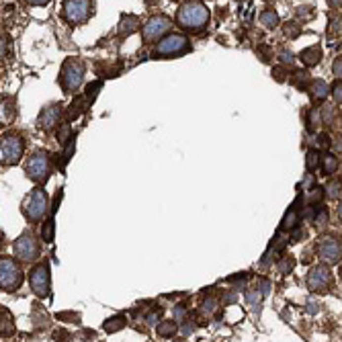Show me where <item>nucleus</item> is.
Listing matches in <instances>:
<instances>
[{
  "instance_id": "obj_17",
  "label": "nucleus",
  "mask_w": 342,
  "mask_h": 342,
  "mask_svg": "<svg viewBox=\"0 0 342 342\" xmlns=\"http://www.w3.org/2000/svg\"><path fill=\"white\" fill-rule=\"evenodd\" d=\"M142 27L140 19L135 15H123L121 21H119V35L121 37H129L131 33H135Z\"/></svg>"
},
{
  "instance_id": "obj_19",
  "label": "nucleus",
  "mask_w": 342,
  "mask_h": 342,
  "mask_svg": "<svg viewBox=\"0 0 342 342\" xmlns=\"http://www.w3.org/2000/svg\"><path fill=\"white\" fill-rule=\"evenodd\" d=\"M309 92H311V99L316 101V103H322L326 97H328V92H330V88H328V84L324 80H313L311 84H309Z\"/></svg>"
},
{
  "instance_id": "obj_44",
  "label": "nucleus",
  "mask_w": 342,
  "mask_h": 342,
  "mask_svg": "<svg viewBox=\"0 0 342 342\" xmlns=\"http://www.w3.org/2000/svg\"><path fill=\"white\" fill-rule=\"evenodd\" d=\"M332 70H334V76L340 78V74H342V62H340V58L334 62V68H332Z\"/></svg>"
},
{
  "instance_id": "obj_30",
  "label": "nucleus",
  "mask_w": 342,
  "mask_h": 342,
  "mask_svg": "<svg viewBox=\"0 0 342 342\" xmlns=\"http://www.w3.org/2000/svg\"><path fill=\"white\" fill-rule=\"evenodd\" d=\"M263 297H265V295H263L261 291H248V293H246V304L252 305V307H256L258 304H261Z\"/></svg>"
},
{
  "instance_id": "obj_22",
  "label": "nucleus",
  "mask_w": 342,
  "mask_h": 342,
  "mask_svg": "<svg viewBox=\"0 0 342 342\" xmlns=\"http://www.w3.org/2000/svg\"><path fill=\"white\" fill-rule=\"evenodd\" d=\"M176 330H179V326H176V320H166V322L158 324V336H162V338L174 336Z\"/></svg>"
},
{
  "instance_id": "obj_3",
  "label": "nucleus",
  "mask_w": 342,
  "mask_h": 342,
  "mask_svg": "<svg viewBox=\"0 0 342 342\" xmlns=\"http://www.w3.org/2000/svg\"><path fill=\"white\" fill-rule=\"evenodd\" d=\"M94 12L92 0H64L62 17L70 25H84Z\"/></svg>"
},
{
  "instance_id": "obj_13",
  "label": "nucleus",
  "mask_w": 342,
  "mask_h": 342,
  "mask_svg": "<svg viewBox=\"0 0 342 342\" xmlns=\"http://www.w3.org/2000/svg\"><path fill=\"white\" fill-rule=\"evenodd\" d=\"M320 258L324 263L328 265H334L340 261V242L332 236H328V238H322L320 240Z\"/></svg>"
},
{
  "instance_id": "obj_35",
  "label": "nucleus",
  "mask_w": 342,
  "mask_h": 342,
  "mask_svg": "<svg viewBox=\"0 0 342 342\" xmlns=\"http://www.w3.org/2000/svg\"><path fill=\"white\" fill-rule=\"evenodd\" d=\"M313 224H316V226H326L328 224V211L326 209H318L316 215H313Z\"/></svg>"
},
{
  "instance_id": "obj_15",
  "label": "nucleus",
  "mask_w": 342,
  "mask_h": 342,
  "mask_svg": "<svg viewBox=\"0 0 342 342\" xmlns=\"http://www.w3.org/2000/svg\"><path fill=\"white\" fill-rule=\"evenodd\" d=\"M17 117V105L15 99H4L0 101V123L2 125H10Z\"/></svg>"
},
{
  "instance_id": "obj_43",
  "label": "nucleus",
  "mask_w": 342,
  "mask_h": 342,
  "mask_svg": "<svg viewBox=\"0 0 342 342\" xmlns=\"http://www.w3.org/2000/svg\"><path fill=\"white\" fill-rule=\"evenodd\" d=\"M25 2L31 6H45V4H49V0H25Z\"/></svg>"
},
{
  "instance_id": "obj_51",
  "label": "nucleus",
  "mask_w": 342,
  "mask_h": 342,
  "mask_svg": "<svg viewBox=\"0 0 342 342\" xmlns=\"http://www.w3.org/2000/svg\"><path fill=\"white\" fill-rule=\"evenodd\" d=\"M4 246H6V238H4V234H2V231H0V250H2Z\"/></svg>"
},
{
  "instance_id": "obj_28",
  "label": "nucleus",
  "mask_w": 342,
  "mask_h": 342,
  "mask_svg": "<svg viewBox=\"0 0 342 342\" xmlns=\"http://www.w3.org/2000/svg\"><path fill=\"white\" fill-rule=\"evenodd\" d=\"M41 238H43V242H53V222H45L43 228H41Z\"/></svg>"
},
{
  "instance_id": "obj_16",
  "label": "nucleus",
  "mask_w": 342,
  "mask_h": 342,
  "mask_svg": "<svg viewBox=\"0 0 342 342\" xmlns=\"http://www.w3.org/2000/svg\"><path fill=\"white\" fill-rule=\"evenodd\" d=\"M15 334V318L6 307H0V338H8Z\"/></svg>"
},
{
  "instance_id": "obj_14",
  "label": "nucleus",
  "mask_w": 342,
  "mask_h": 342,
  "mask_svg": "<svg viewBox=\"0 0 342 342\" xmlns=\"http://www.w3.org/2000/svg\"><path fill=\"white\" fill-rule=\"evenodd\" d=\"M62 113H64V111H62V107L51 105V107H47V109H43V111H41L37 125H39L41 129H45V131H51L53 127H58V125H60Z\"/></svg>"
},
{
  "instance_id": "obj_4",
  "label": "nucleus",
  "mask_w": 342,
  "mask_h": 342,
  "mask_svg": "<svg viewBox=\"0 0 342 342\" xmlns=\"http://www.w3.org/2000/svg\"><path fill=\"white\" fill-rule=\"evenodd\" d=\"M23 213L29 222H41L47 213V193L41 187H35L23 201Z\"/></svg>"
},
{
  "instance_id": "obj_45",
  "label": "nucleus",
  "mask_w": 342,
  "mask_h": 342,
  "mask_svg": "<svg viewBox=\"0 0 342 342\" xmlns=\"http://www.w3.org/2000/svg\"><path fill=\"white\" fill-rule=\"evenodd\" d=\"M185 313H187L185 307H176V311H174V320H176V322L183 320V318H185Z\"/></svg>"
},
{
  "instance_id": "obj_24",
  "label": "nucleus",
  "mask_w": 342,
  "mask_h": 342,
  "mask_svg": "<svg viewBox=\"0 0 342 342\" xmlns=\"http://www.w3.org/2000/svg\"><path fill=\"white\" fill-rule=\"evenodd\" d=\"M320 162H322V168H324L326 174H334L338 170V164H340L338 158L332 156V154H326L324 158H320Z\"/></svg>"
},
{
  "instance_id": "obj_37",
  "label": "nucleus",
  "mask_w": 342,
  "mask_h": 342,
  "mask_svg": "<svg viewBox=\"0 0 342 342\" xmlns=\"http://www.w3.org/2000/svg\"><path fill=\"white\" fill-rule=\"evenodd\" d=\"M330 35H332V37L340 35V15H332V21H330Z\"/></svg>"
},
{
  "instance_id": "obj_53",
  "label": "nucleus",
  "mask_w": 342,
  "mask_h": 342,
  "mask_svg": "<svg viewBox=\"0 0 342 342\" xmlns=\"http://www.w3.org/2000/svg\"><path fill=\"white\" fill-rule=\"evenodd\" d=\"M176 2H179V0H176Z\"/></svg>"
},
{
  "instance_id": "obj_12",
  "label": "nucleus",
  "mask_w": 342,
  "mask_h": 342,
  "mask_svg": "<svg viewBox=\"0 0 342 342\" xmlns=\"http://www.w3.org/2000/svg\"><path fill=\"white\" fill-rule=\"evenodd\" d=\"M15 256L23 263H33L39 258V244L33 234H23L15 242Z\"/></svg>"
},
{
  "instance_id": "obj_25",
  "label": "nucleus",
  "mask_w": 342,
  "mask_h": 342,
  "mask_svg": "<svg viewBox=\"0 0 342 342\" xmlns=\"http://www.w3.org/2000/svg\"><path fill=\"white\" fill-rule=\"evenodd\" d=\"M291 82H293L297 88L305 90V88L309 86V72H307V70H297V72L291 76Z\"/></svg>"
},
{
  "instance_id": "obj_2",
  "label": "nucleus",
  "mask_w": 342,
  "mask_h": 342,
  "mask_svg": "<svg viewBox=\"0 0 342 342\" xmlns=\"http://www.w3.org/2000/svg\"><path fill=\"white\" fill-rule=\"evenodd\" d=\"M23 283V268L10 256H0V289L2 291H17Z\"/></svg>"
},
{
  "instance_id": "obj_23",
  "label": "nucleus",
  "mask_w": 342,
  "mask_h": 342,
  "mask_svg": "<svg viewBox=\"0 0 342 342\" xmlns=\"http://www.w3.org/2000/svg\"><path fill=\"white\" fill-rule=\"evenodd\" d=\"M125 324H127V320L123 318V316H115V318H111V320L105 322V330H107L109 334H115V332L123 330V328H125Z\"/></svg>"
},
{
  "instance_id": "obj_31",
  "label": "nucleus",
  "mask_w": 342,
  "mask_h": 342,
  "mask_svg": "<svg viewBox=\"0 0 342 342\" xmlns=\"http://www.w3.org/2000/svg\"><path fill=\"white\" fill-rule=\"evenodd\" d=\"M293 266H295V261H293V258H291V256H285L283 261L279 263V272H283V275H285V272H291Z\"/></svg>"
},
{
  "instance_id": "obj_36",
  "label": "nucleus",
  "mask_w": 342,
  "mask_h": 342,
  "mask_svg": "<svg viewBox=\"0 0 342 342\" xmlns=\"http://www.w3.org/2000/svg\"><path fill=\"white\" fill-rule=\"evenodd\" d=\"M99 88H101V82H94V84H88V86H86V94H84V97H86L88 101H94V99H97Z\"/></svg>"
},
{
  "instance_id": "obj_54",
  "label": "nucleus",
  "mask_w": 342,
  "mask_h": 342,
  "mask_svg": "<svg viewBox=\"0 0 342 342\" xmlns=\"http://www.w3.org/2000/svg\"><path fill=\"white\" fill-rule=\"evenodd\" d=\"M266 2H268V0H266Z\"/></svg>"
},
{
  "instance_id": "obj_34",
  "label": "nucleus",
  "mask_w": 342,
  "mask_h": 342,
  "mask_svg": "<svg viewBox=\"0 0 342 342\" xmlns=\"http://www.w3.org/2000/svg\"><path fill=\"white\" fill-rule=\"evenodd\" d=\"M328 197L330 199H338L340 197V181H332L328 185Z\"/></svg>"
},
{
  "instance_id": "obj_32",
  "label": "nucleus",
  "mask_w": 342,
  "mask_h": 342,
  "mask_svg": "<svg viewBox=\"0 0 342 342\" xmlns=\"http://www.w3.org/2000/svg\"><path fill=\"white\" fill-rule=\"evenodd\" d=\"M295 226H297V209H291L289 213H287V217H285L283 228L287 229V228H295Z\"/></svg>"
},
{
  "instance_id": "obj_29",
  "label": "nucleus",
  "mask_w": 342,
  "mask_h": 342,
  "mask_svg": "<svg viewBox=\"0 0 342 342\" xmlns=\"http://www.w3.org/2000/svg\"><path fill=\"white\" fill-rule=\"evenodd\" d=\"M217 309H220V302H217L215 297H207L203 302V311L205 313H215Z\"/></svg>"
},
{
  "instance_id": "obj_11",
  "label": "nucleus",
  "mask_w": 342,
  "mask_h": 342,
  "mask_svg": "<svg viewBox=\"0 0 342 342\" xmlns=\"http://www.w3.org/2000/svg\"><path fill=\"white\" fill-rule=\"evenodd\" d=\"M25 152V144L19 135H4L0 142V156L6 164H19Z\"/></svg>"
},
{
  "instance_id": "obj_8",
  "label": "nucleus",
  "mask_w": 342,
  "mask_h": 342,
  "mask_svg": "<svg viewBox=\"0 0 342 342\" xmlns=\"http://www.w3.org/2000/svg\"><path fill=\"white\" fill-rule=\"evenodd\" d=\"M170 29H172V21L168 17H164V15H156L144 25L142 37H144L146 43H152V41L162 39Z\"/></svg>"
},
{
  "instance_id": "obj_21",
  "label": "nucleus",
  "mask_w": 342,
  "mask_h": 342,
  "mask_svg": "<svg viewBox=\"0 0 342 342\" xmlns=\"http://www.w3.org/2000/svg\"><path fill=\"white\" fill-rule=\"evenodd\" d=\"M88 99L86 97H76V101L70 105V111H68V115H70V119H74V117H78V115H82L86 111V107H88Z\"/></svg>"
},
{
  "instance_id": "obj_50",
  "label": "nucleus",
  "mask_w": 342,
  "mask_h": 342,
  "mask_svg": "<svg viewBox=\"0 0 342 342\" xmlns=\"http://www.w3.org/2000/svg\"><path fill=\"white\" fill-rule=\"evenodd\" d=\"M328 2H330V6H332L334 10H338V8H340V0H328Z\"/></svg>"
},
{
  "instance_id": "obj_7",
  "label": "nucleus",
  "mask_w": 342,
  "mask_h": 342,
  "mask_svg": "<svg viewBox=\"0 0 342 342\" xmlns=\"http://www.w3.org/2000/svg\"><path fill=\"white\" fill-rule=\"evenodd\" d=\"M189 51V39L181 33H170L158 41V47L154 56L158 58H170V56H181V53Z\"/></svg>"
},
{
  "instance_id": "obj_20",
  "label": "nucleus",
  "mask_w": 342,
  "mask_h": 342,
  "mask_svg": "<svg viewBox=\"0 0 342 342\" xmlns=\"http://www.w3.org/2000/svg\"><path fill=\"white\" fill-rule=\"evenodd\" d=\"M261 25L265 27V29H275V27L279 25V15L272 8H265L263 15H261Z\"/></svg>"
},
{
  "instance_id": "obj_38",
  "label": "nucleus",
  "mask_w": 342,
  "mask_h": 342,
  "mask_svg": "<svg viewBox=\"0 0 342 342\" xmlns=\"http://www.w3.org/2000/svg\"><path fill=\"white\" fill-rule=\"evenodd\" d=\"M272 76H275L277 82H285V78H287V68H285V66L272 68Z\"/></svg>"
},
{
  "instance_id": "obj_18",
  "label": "nucleus",
  "mask_w": 342,
  "mask_h": 342,
  "mask_svg": "<svg viewBox=\"0 0 342 342\" xmlns=\"http://www.w3.org/2000/svg\"><path fill=\"white\" fill-rule=\"evenodd\" d=\"M299 60H302V64L307 66V68L318 66L320 60H322V47L320 45H311V47L304 49L302 53H299Z\"/></svg>"
},
{
  "instance_id": "obj_1",
  "label": "nucleus",
  "mask_w": 342,
  "mask_h": 342,
  "mask_svg": "<svg viewBox=\"0 0 342 342\" xmlns=\"http://www.w3.org/2000/svg\"><path fill=\"white\" fill-rule=\"evenodd\" d=\"M176 23H179L183 29H187V31H201L209 23V10H207V6H205L203 2L189 0V2H185L179 8Z\"/></svg>"
},
{
  "instance_id": "obj_9",
  "label": "nucleus",
  "mask_w": 342,
  "mask_h": 342,
  "mask_svg": "<svg viewBox=\"0 0 342 342\" xmlns=\"http://www.w3.org/2000/svg\"><path fill=\"white\" fill-rule=\"evenodd\" d=\"M29 285H31V291L37 297H47L49 295V287H51V277H49V265L47 263H41L37 265L31 275H29Z\"/></svg>"
},
{
  "instance_id": "obj_40",
  "label": "nucleus",
  "mask_w": 342,
  "mask_h": 342,
  "mask_svg": "<svg viewBox=\"0 0 342 342\" xmlns=\"http://www.w3.org/2000/svg\"><path fill=\"white\" fill-rule=\"evenodd\" d=\"M318 146L324 148V150H328V148H330V138H328L326 133H320L318 135Z\"/></svg>"
},
{
  "instance_id": "obj_42",
  "label": "nucleus",
  "mask_w": 342,
  "mask_h": 342,
  "mask_svg": "<svg viewBox=\"0 0 342 342\" xmlns=\"http://www.w3.org/2000/svg\"><path fill=\"white\" fill-rule=\"evenodd\" d=\"M160 313H162V309H156V311H152V313H148V318H146V320H148L150 324H156L158 318H160Z\"/></svg>"
},
{
  "instance_id": "obj_52",
  "label": "nucleus",
  "mask_w": 342,
  "mask_h": 342,
  "mask_svg": "<svg viewBox=\"0 0 342 342\" xmlns=\"http://www.w3.org/2000/svg\"><path fill=\"white\" fill-rule=\"evenodd\" d=\"M307 305H309V307H307V311H309V313H316V311H318V307H316L318 304H307Z\"/></svg>"
},
{
  "instance_id": "obj_6",
  "label": "nucleus",
  "mask_w": 342,
  "mask_h": 342,
  "mask_svg": "<svg viewBox=\"0 0 342 342\" xmlns=\"http://www.w3.org/2000/svg\"><path fill=\"white\" fill-rule=\"evenodd\" d=\"M49 170H51V162L43 150L33 152L25 164V174L29 176L33 183H45L47 176H49Z\"/></svg>"
},
{
  "instance_id": "obj_39",
  "label": "nucleus",
  "mask_w": 342,
  "mask_h": 342,
  "mask_svg": "<svg viewBox=\"0 0 342 342\" xmlns=\"http://www.w3.org/2000/svg\"><path fill=\"white\" fill-rule=\"evenodd\" d=\"M340 92H342V86H340V78H338V80L334 82V88H332V94H334V101H336L338 105H340V101H342V94H340Z\"/></svg>"
},
{
  "instance_id": "obj_33",
  "label": "nucleus",
  "mask_w": 342,
  "mask_h": 342,
  "mask_svg": "<svg viewBox=\"0 0 342 342\" xmlns=\"http://www.w3.org/2000/svg\"><path fill=\"white\" fill-rule=\"evenodd\" d=\"M313 15H316V12H313V6H299L297 8V17L299 19L309 21V19H313Z\"/></svg>"
},
{
  "instance_id": "obj_47",
  "label": "nucleus",
  "mask_w": 342,
  "mask_h": 342,
  "mask_svg": "<svg viewBox=\"0 0 342 342\" xmlns=\"http://www.w3.org/2000/svg\"><path fill=\"white\" fill-rule=\"evenodd\" d=\"M322 195H324V193H322V190H320V189H313V193L309 195V201H318V199H320Z\"/></svg>"
},
{
  "instance_id": "obj_10",
  "label": "nucleus",
  "mask_w": 342,
  "mask_h": 342,
  "mask_svg": "<svg viewBox=\"0 0 342 342\" xmlns=\"http://www.w3.org/2000/svg\"><path fill=\"white\" fill-rule=\"evenodd\" d=\"M332 281L334 279H332L330 268L324 266V265L313 266L307 275V287H309L311 293H328V289L332 287Z\"/></svg>"
},
{
  "instance_id": "obj_46",
  "label": "nucleus",
  "mask_w": 342,
  "mask_h": 342,
  "mask_svg": "<svg viewBox=\"0 0 342 342\" xmlns=\"http://www.w3.org/2000/svg\"><path fill=\"white\" fill-rule=\"evenodd\" d=\"M281 60H283L285 64H291V62H293V53H291V51H289V53L283 51V53H281Z\"/></svg>"
},
{
  "instance_id": "obj_26",
  "label": "nucleus",
  "mask_w": 342,
  "mask_h": 342,
  "mask_svg": "<svg viewBox=\"0 0 342 342\" xmlns=\"http://www.w3.org/2000/svg\"><path fill=\"white\" fill-rule=\"evenodd\" d=\"M283 33H285V37L287 39H297L299 35H302V27H299V23H295V21H287L285 25H283Z\"/></svg>"
},
{
  "instance_id": "obj_41",
  "label": "nucleus",
  "mask_w": 342,
  "mask_h": 342,
  "mask_svg": "<svg viewBox=\"0 0 342 342\" xmlns=\"http://www.w3.org/2000/svg\"><path fill=\"white\" fill-rule=\"evenodd\" d=\"M68 135H70V125H64L62 133H58V140H60L62 144H66V140H68Z\"/></svg>"
},
{
  "instance_id": "obj_5",
  "label": "nucleus",
  "mask_w": 342,
  "mask_h": 342,
  "mask_svg": "<svg viewBox=\"0 0 342 342\" xmlns=\"http://www.w3.org/2000/svg\"><path fill=\"white\" fill-rule=\"evenodd\" d=\"M60 80H62V88L66 92H74L80 88L82 80H84V64L78 58H68L62 66L60 72Z\"/></svg>"
},
{
  "instance_id": "obj_48",
  "label": "nucleus",
  "mask_w": 342,
  "mask_h": 342,
  "mask_svg": "<svg viewBox=\"0 0 342 342\" xmlns=\"http://www.w3.org/2000/svg\"><path fill=\"white\" fill-rule=\"evenodd\" d=\"M234 302H236V293H228L224 299V304H229V305H234Z\"/></svg>"
},
{
  "instance_id": "obj_49",
  "label": "nucleus",
  "mask_w": 342,
  "mask_h": 342,
  "mask_svg": "<svg viewBox=\"0 0 342 342\" xmlns=\"http://www.w3.org/2000/svg\"><path fill=\"white\" fill-rule=\"evenodd\" d=\"M304 236H305L304 231H302V229H297V231H293V236H291V238H293V242H299V240H302Z\"/></svg>"
},
{
  "instance_id": "obj_27",
  "label": "nucleus",
  "mask_w": 342,
  "mask_h": 342,
  "mask_svg": "<svg viewBox=\"0 0 342 342\" xmlns=\"http://www.w3.org/2000/svg\"><path fill=\"white\" fill-rule=\"evenodd\" d=\"M305 166H307L309 172L316 170V168L320 166V154L316 152V150H309V152H307V156H305Z\"/></svg>"
}]
</instances>
